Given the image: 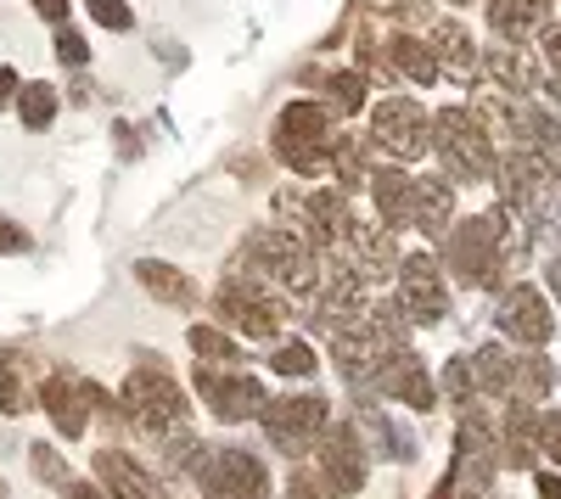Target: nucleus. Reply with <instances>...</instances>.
Returning a JSON list of instances; mask_svg holds the SVG:
<instances>
[{
  "mask_svg": "<svg viewBox=\"0 0 561 499\" xmlns=\"http://www.w3.org/2000/svg\"><path fill=\"white\" fill-rule=\"evenodd\" d=\"M118 410H124V421H135L147 438H174V432H185V393L174 387L169 371H152V365L129 371V382H124V393H118Z\"/></svg>",
  "mask_w": 561,
  "mask_h": 499,
  "instance_id": "nucleus-1",
  "label": "nucleus"
},
{
  "mask_svg": "<svg viewBox=\"0 0 561 499\" xmlns=\"http://www.w3.org/2000/svg\"><path fill=\"white\" fill-rule=\"evenodd\" d=\"M192 477L203 488V499H270V472L259 455L237 443H203V455L192 461Z\"/></svg>",
  "mask_w": 561,
  "mask_h": 499,
  "instance_id": "nucleus-2",
  "label": "nucleus"
},
{
  "mask_svg": "<svg viewBox=\"0 0 561 499\" xmlns=\"http://www.w3.org/2000/svg\"><path fill=\"white\" fill-rule=\"evenodd\" d=\"M259 427L264 438L280 449V455H309V449L325 438V427H332V404H325L320 393H304V398H270L259 410Z\"/></svg>",
  "mask_w": 561,
  "mask_h": 499,
  "instance_id": "nucleus-3",
  "label": "nucleus"
},
{
  "mask_svg": "<svg viewBox=\"0 0 561 499\" xmlns=\"http://www.w3.org/2000/svg\"><path fill=\"white\" fill-rule=\"evenodd\" d=\"M433 147H438L449 179H489L494 174V147H489L483 124L466 107H444L433 118Z\"/></svg>",
  "mask_w": 561,
  "mask_h": 499,
  "instance_id": "nucleus-4",
  "label": "nucleus"
},
{
  "mask_svg": "<svg viewBox=\"0 0 561 499\" xmlns=\"http://www.w3.org/2000/svg\"><path fill=\"white\" fill-rule=\"evenodd\" d=\"M275 158L298 169V174H320L332 163V129H325V107L320 102H293L275 118Z\"/></svg>",
  "mask_w": 561,
  "mask_h": 499,
  "instance_id": "nucleus-5",
  "label": "nucleus"
},
{
  "mask_svg": "<svg viewBox=\"0 0 561 499\" xmlns=\"http://www.w3.org/2000/svg\"><path fill=\"white\" fill-rule=\"evenodd\" d=\"M500 247H505V231H500V219L483 213V219H466L449 231V269L466 281V287H494L500 281Z\"/></svg>",
  "mask_w": 561,
  "mask_h": 499,
  "instance_id": "nucleus-6",
  "label": "nucleus"
},
{
  "mask_svg": "<svg viewBox=\"0 0 561 499\" xmlns=\"http://www.w3.org/2000/svg\"><path fill=\"white\" fill-rule=\"evenodd\" d=\"M314 466H320V488L332 494V499L359 494L365 477H370V455H365V443H359V432L348 421L325 427V438L314 443Z\"/></svg>",
  "mask_w": 561,
  "mask_h": 499,
  "instance_id": "nucleus-7",
  "label": "nucleus"
},
{
  "mask_svg": "<svg viewBox=\"0 0 561 499\" xmlns=\"http://www.w3.org/2000/svg\"><path fill=\"white\" fill-rule=\"evenodd\" d=\"M197 398L208 404V410L219 416V421H248V416H259L264 410V387H259V376H248L242 365H197Z\"/></svg>",
  "mask_w": 561,
  "mask_h": 499,
  "instance_id": "nucleus-8",
  "label": "nucleus"
},
{
  "mask_svg": "<svg viewBox=\"0 0 561 499\" xmlns=\"http://www.w3.org/2000/svg\"><path fill=\"white\" fill-rule=\"evenodd\" d=\"M399 309H404L410 326H438L449 314V287H444L438 264L427 253H410L399 264Z\"/></svg>",
  "mask_w": 561,
  "mask_h": 499,
  "instance_id": "nucleus-9",
  "label": "nucleus"
},
{
  "mask_svg": "<svg viewBox=\"0 0 561 499\" xmlns=\"http://www.w3.org/2000/svg\"><path fill=\"white\" fill-rule=\"evenodd\" d=\"M219 321H230L242 337H275L280 321H287V309H280V298H270L259 281L237 276L219 287Z\"/></svg>",
  "mask_w": 561,
  "mask_h": 499,
  "instance_id": "nucleus-10",
  "label": "nucleus"
},
{
  "mask_svg": "<svg viewBox=\"0 0 561 499\" xmlns=\"http://www.w3.org/2000/svg\"><path fill=\"white\" fill-rule=\"evenodd\" d=\"M370 135L404 163L427 158V147H433V124H427V113H421V102H410V96H388L377 113H370Z\"/></svg>",
  "mask_w": 561,
  "mask_h": 499,
  "instance_id": "nucleus-11",
  "label": "nucleus"
},
{
  "mask_svg": "<svg viewBox=\"0 0 561 499\" xmlns=\"http://www.w3.org/2000/svg\"><path fill=\"white\" fill-rule=\"evenodd\" d=\"M460 455H455V466H449V477L460 483V499H489V488H494V438H489V427L478 421V416H466L460 421Z\"/></svg>",
  "mask_w": 561,
  "mask_h": 499,
  "instance_id": "nucleus-12",
  "label": "nucleus"
},
{
  "mask_svg": "<svg viewBox=\"0 0 561 499\" xmlns=\"http://www.w3.org/2000/svg\"><path fill=\"white\" fill-rule=\"evenodd\" d=\"M500 332L517 343V348H545L550 337H556V326H550V309H545V298L534 292V287H517V292H505L500 298Z\"/></svg>",
  "mask_w": 561,
  "mask_h": 499,
  "instance_id": "nucleus-13",
  "label": "nucleus"
},
{
  "mask_svg": "<svg viewBox=\"0 0 561 499\" xmlns=\"http://www.w3.org/2000/svg\"><path fill=\"white\" fill-rule=\"evenodd\" d=\"M377 387H382V398H399V404H410V410H433V398H438L427 365H421L410 348L382 359V365H377Z\"/></svg>",
  "mask_w": 561,
  "mask_h": 499,
  "instance_id": "nucleus-14",
  "label": "nucleus"
},
{
  "mask_svg": "<svg viewBox=\"0 0 561 499\" xmlns=\"http://www.w3.org/2000/svg\"><path fill=\"white\" fill-rule=\"evenodd\" d=\"M253 258L264 264V276L287 281V287H309V276H314L309 247H304V242H293L287 231H264V236L253 242Z\"/></svg>",
  "mask_w": 561,
  "mask_h": 499,
  "instance_id": "nucleus-15",
  "label": "nucleus"
},
{
  "mask_svg": "<svg viewBox=\"0 0 561 499\" xmlns=\"http://www.w3.org/2000/svg\"><path fill=\"white\" fill-rule=\"evenodd\" d=\"M39 404H45V416H51V427L62 438H79L90 427V404H84V387L68 382V376H45L39 387Z\"/></svg>",
  "mask_w": 561,
  "mask_h": 499,
  "instance_id": "nucleus-16",
  "label": "nucleus"
},
{
  "mask_svg": "<svg viewBox=\"0 0 561 499\" xmlns=\"http://www.w3.org/2000/svg\"><path fill=\"white\" fill-rule=\"evenodd\" d=\"M96 483L107 488V499H158L152 477L140 472L129 455H118V449H102V455H96Z\"/></svg>",
  "mask_w": 561,
  "mask_h": 499,
  "instance_id": "nucleus-17",
  "label": "nucleus"
},
{
  "mask_svg": "<svg viewBox=\"0 0 561 499\" xmlns=\"http://www.w3.org/2000/svg\"><path fill=\"white\" fill-rule=\"evenodd\" d=\"M449 213H455V186H449V179H415V202H410V224H415V231L444 236Z\"/></svg>",
  "mask_w": 561,
  "mask_h": 499,
  "instance_id": "nucleus-18",
  "label": "nucleus"
},
{
  "mask_svg": "<svg viewBox=\"0 0 561 499\" xmlns=\"http://www.w3.org/2000/svg\"><path fill=\"white\" fill-rule=\"evenodd\" d=\"M545 18H550V0H494V7H489L494 34H500V39H517V45H523L528 34H539Z\"/></svg>",
  "mask_w": 561,
  "mask_h": 499,
  "instance_id": "nucleus-19",
  "label": "nucleus"
},
{
  "mask_svg": "<svg viewBox=\"0 0 561 499\" xmlns=\"http://www.w3.org/2000/svg\"><path fill=\"white\" fill-rule=\"evenodd\" d=\"M370 192H377V208H382V231H404L410 202H415V179L399 174V169H382L377 179H370Z\"/></svg>",
  "mask_w": 561,
  "mask_h": 499,
  "instance_id": "nucleus-20",
  "label": "nucleus"
},
{
  "mask_svg": "<svg viewBox=\"0 0 561 499\" xmlns=\"http://www.w3.org/2000/svg\"><path fill=\"white\" fill-rule=\"evenodd\" d=\"M359 427L370 432V443H377L388 461H399V466H404V461H415V438H410V432H404L388 410H377V404H365V410H359Z\"/></svg>",
  "mask_w": 561,
  "mask_h": 499,
  "instance_id": "nucleus-21",
  "label": "nucleus"
},
{
  "mask_svg": "<svg viewBox=\"0 0 561 499\" xmlns=\"http://www.w3.org/2000/svg\"><path fill=\"white\" fill-rule=\"evenodd\" d=\"M534 455H539V416H534V410H517V404H511L500 461H505V466H534Z\"/></svg>",
  "mask_w": 561,
  "mask_h": 499,
  "instance_id": "nucleus-22",
  "label": "nucleus"
},
{
  "mask_svg": "<svg viewBox=\"0 0 561 499\" xmlns=\"http://www.w3.org/2000/svg\"><path fill=\"white\" fill-rule=\"evenodd\" d=\"M472 371H478V387L483 393H500L511 404V387H517V353H505V348H478L472 353Z\"/></svg>",
  "mask_w": 561,
  "mask_h": 499,
  "instance_id": "nucleus-23",
  "label": "nucleus"
},
{
  "mask_svg": "<svg viewBox=\"0 0 561 499\" xmlns=\"http://www.w3.org/2000/svg\"><path fill=\"white\" fill-rule=\"evenodd\" d=\"M135 281L147 287V292H152L158 303H192V281H185V276H180L174 264H158V258H140V264H135Z\"/></svg>",
  "mask_w": 561,
  "mask_h": 499,
  "instance_id": "nucleus-24",
  "label": "nucleus"
},
{
  "mask_svg": "<svg viewBox=\"0 0 561 499\" xmlns=\"http://www.w3.org/2000/svg\"><path fill=\"white\" fill-rule=\"evenodd\" d=\"M388 57H393V68H399L404 79H415V84H433V79H438L433 45H427V39H415V34H399V39L388 45Z\"/></svg>",
  "mask_w": 561,
  "mask_h": 499,
  "instance_id": "nucleus-25",
  "label": "nucleus"
},
{
  "mask_svg": "<svg viewBox=\"0 0 561 499\" xmlns=\"http://www.w3.org/2000/svg\"><path fill=\"white\" fill-rule=\"evenodd\" d=\"M309 219H314V236H320V242L348 236V208H343V192H314V197H309Z\"/></svg>",
  "mask_w": 561,
  "mask_h": 499,
  "instance_id": "nucleus-26",
  "label": "nucleus"
},
{
  "mask_svg": "<svg viewBox=\"0 0 561 499\" xmlns=\"http://www.w3.org/2000/svg\"><path fill=\"white\" fill-rule=\"evenodd\" d=\"M18 118H23V129H51V118H57V84H45V79L23 84Z\"/></svg>",
  "mask_w": 561,
  "mask_h": 499,
  "instance_id": "nucleus-27",
  "label": "nucleus"
},
{
  "mask_svg": "<svg viewBox=\"0 0 561 499\" xmlns=\"http://www.w3.org/2000/svg\"><path fill=\"white\" fill-rule=\"evenodd\" d=\"M192 353L203 359V365H242V348L230 343L225 332H214V326H192Z\"/></svg>",
  "mask_w": 561,
  "mask_h": 499,
  "instance_id": "nucleus-28",
  "label": "nucleus"
},
{
  "mask_svg": "<svg viewBox=\"0 0 561 499\" xmlns=\"http://www.w3.org/2000/svg\"><path fill=\"white\" fill-rule=\"evenodd\" d=\"M438 45H444V51H449V62H455V73L460 79H472V68H478V45L472 39H466V28L460 23H444L438 34H433Z\"/></svg>",
  "mask_w": 561,
  "mask_h": 499,
  "instance_id": "nucleus-29",
  "label": "nucleus"
},
{
  "mask_svg": "<svg viewBox=\"0 0 561 499\" xmlns=\"http://www.w3.org/2000/svg\"><path fill=\"white\" fill-rule=\"evenodd\" d=\"M483 68H489L505 90H523V96L534 90V73H528V62H523L517 51H489V57H483Z\"/></svg>",
  "mask_w": 561,
  "mask_h": 499,
  "instance_id": "nucleus-30",
  "label": "nucleus"
},
{
  "mask_svg": "<svg viewBox=\"0 0 561 499\" xmlns=\"http://www.w3.org/2000/svg\"><path fill=\"white\" fill-rule=\"evenodd\" d=\"M270 371L275 376H314V348L309 343H280L270 353Z\"/></svg>",
  "mask_w": 561,
  "mask_h": 499,
  "instance_id": "nucleus-31",
  "label": "nucleus"
},
{
  "mask_svg": "<svg viewBox=\"0 0 561 499\" xmlns=\"http://www.w3.org/2000/svg\"><path fill=\"white\" fill-rule=\"evenodd\" d=\"M444 393L460 404V410H472V393H478V371H472V359H449V371H444Z\"/></svg>",
  "mask_w": 561,
  "mask_h": 499,
  "instance_id": "nucleus-32",
  "label": "nucleus"
},
{
  "mask_svg": "<svg viewBox=\"0 0 561 499\" xmlns=\"http://www.w3.org/2000/svg\"><path fill=\"white\" fill-rule=\"evenodd\" d=\"M28 461H34V472H39L45 483H51V488H62V494H68L73 472H68V466L57 461V449H51V443H34V449H28Z\"/></svg>",
  "mask_w": 561,
  "mask_h": 499,
  "instance_id": "nucleus-33",
  "label": "nucleus"
},
{
  "mask_svg": "<svg viewBox=\"0 0 561 499\" xmlns=\"http://www.w3.org/2000/svg\"><path fill=\"white\" fill-rule=\"evenodd\" d=\"M325 90H332V102L343 113H359L365 107V79L359 73H332V79H325Z\"/></svg>",
  "mask_w": 561,
  "mask_h": 499,
  "instance_id": "nucleus-34",
  "label": "nucleus"
},
{
  "mask_svg": "<svg viewBox=\"0 0 561 499\" xmlns=\"http://www.w3.org/2000/svg\"><path fill=\"white\" fill-rule=\"evenodd\" d=\"M90 7V18H96L102 28H113V34H129L135 28V12L124 7V0H84Z\"/></svg>",
  "mask_w": 561,
  "mask_h": 499,
  "instance_id": "nucleus-35",
  "label": "nucleus"
},
{
  "mask_svg": "<svg viewBox=\"0 0 561 499\" xmlns=\"http://www.w3.org/2000/svg\"><path fill=\"white\" fill-rule=\"evenodd\" d=\"M51 51H57L62 68H84V62H90V45H84L79 28H57V45H51Z\"/></svg>",
  "mask_w": 561,
  "mask_h": 499,
  "instance_id": "nucleus-36",
  "label": "nucleus"
},
{
  "mask_svg": "<svg viewBox=\"0 0 561 499\" xmlns=\"http://www.w3.org/2000/svg\"><path fill=\"white\" fill-rule=\"evenodd\" d=\"M28 247H34V236L23 231L12 213H0V258H18V253H28Z\"/></svg>",
  "mask_w": 561,
  "mask_h": 499,
  "instance_id": "nucleus-37",
  "label": "nucleus"
},
{
  "mask_svg": "<svg viewBox=\"0 0 561 499\" xmlns=\"http://www.w3.org/2000/svg\"><path fill=\"white\" fill-rule=\"evenodd\" d=\"M539 455L561 466V416H539Z\"/></svg>",
  "mask_w": 561,
  "mask_h": 499,
  "instance_id": "nucleus-38",
  "label": "nucleus"
},
{
  "mask_svg": "<svg viewBox=\"0 0 561 499\" xmlns=\"http://www.w3.org/2000/svg\"><path fill=\"white\" fill-rule=\"evenodd\" d=\"M0 410H7V416H23V387H18L12 371H0Z\"/></svg>",
  "mask_w": 561,
  "mask_h": 499,
  "instance_id": "nucleus-39",
  "label": "nucleus"
},
{
  "mask_svg": "<svg viewBox=\"0 0 561 499\" xmlns=\"http://www.w3.org/2000/svg\"><path fill=\"white\" fill-rule=\"evenodd\" d=\"M34 12H39L45 23H57V28H68V0H34Z\"/></svg>",
  "mask_w": 561,
  "mask_h": 499,
  "instance_id": "nucleus-40",
  "label": "nucleus"
},
{
  "mask_svg": "<svg viewBox=\"0 0 561 499\" xmlns=\"http://www.w3.org/2000/svg\"><path fill=\"white\" fill-rule=\"evenodd\" d=\"M23 96V84H18V68H0V107H12Z\"/></svg>",
  "mask_w": 561,
  "mask_h": 499,
  "instance_id": "nucleus-41",
  "label": "nucleus"
},
{
  "mask_svg": "<svg viewBox=\"0 0 561 499\" xmlns=\"http://www.w3.org/2000/svg\"><path fill=\"white\" fill-rule=\"evenodd\" d=\"M287 499H332L320 483H309V477H293V488H287Z\"/></svg>",
  "mask_w": 561,
  "mask_h": 499,
  "instance_id": "nucleus-42",
  "label": "nucleus"
},
{
  "mask_svg": "<svg viewBox=\"0 0 561 499\" xmlns=\"http://www.w3.org/2000/svg\"><path fill=\"white\" fill-rule=\"evenodd\" d=\"M68 499H107V488H102V483H84V477H73V483H68Z\"/></svg>",
  "mask_w": 561,
  "mask_h": 499,
  "instance_id": "nucleus-43",
  "label": "nucleus"
},
{
  "mask_svg": "<svg viewBox=\"0 0 561 499\" xmlns=\"http://www.w3.org/2000/svg\"><path fill=\"white\" fill-rule=\"evenodd\" d=\"M539 499H561V477L556 472H539Z\"/></svg>",
  "mask_w": 561,
  "mask_h": 499,
  "instance_id": "nucleus-44",
  "label": "nucleus"
},
{
  "mask_svg": "<svg viewBox=\"0 0 561 499\" xmlns=\"http://www.w3.org/2000/svg\"><path fill=\"white\" fill-rule=\"evenodd\" d=\"M550 292H556V298H561V253H556V258H550Z\"/></svg>",
  "mask_w": 561,
  "mask_h": 499,
  "instance_id": "nucleus-45",
  "label": "nucleus"
},
{
  "mask_svg": "<svg viewBox=\"0 0 561 499\" xmlns=\"http://www.w3.org/2000/svg\"><path fill=\"white\" fill-rule=\"evenodd\" d=\"M455 7H472V0H455Z\"/></svg>",
  "mask_w": 561,
  "mask_h": 499,
  "instance_id": "nucleus-46",
  "label": "nucleus"
},
{
  "mask_svg": "<svg viewBox=\"0 0 561 499\" xmlns=\"http://www.w3.org/2000/svg\"><path fill=\"white\" fill-rule=\"evenodd\" d=\"M0 499H7V483H0Z\"/></svg>",
  "mask_w": 561,
  "mask_h": 499,
  "instance_id": "nucleus-47",
  "label": "nucleus"
}]
</instances>
